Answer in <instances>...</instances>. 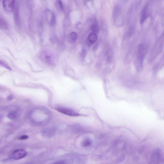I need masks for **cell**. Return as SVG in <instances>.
<instances>
[{
  "label": "cell",
  "mask_w": 164,
  "mask_h": 164,
  "mask_svg": "<svg viewBox=\"0 0 164 164\" xmlns=\"http://www.w3.org/2000/svg\"><path fill=\"white\" fill-rule=\"evenodd\" d=\"M40 57L42 61L49 65H55L58 60L56 54L50 50L43 49L41 52Z\"/></svg>",
  "instance_id": "cell-1"
},
{
  "label": "cell",
  "mask_w": 164,
  "mask_h": 164,
  "mask_svg": "<svg viewBox=\"0 0 164 164\" xmlns=\"http://www.w3.org/2000/svg\"><path fill=\"white\" fill-rule=\"evenodd\" d=\"M27 152L25 149H17L13 152L10 155V158L14 160L22 159L27 156Z\"/></svg>",
  "instance_id": "cell-2"
},
{
  "label": "cell",
  "mask_w": 164,
  "mask_h": 164,
  "mask_svg": "<svg viewBox=\"0 0 164 164\" xmlns=\"http://www.w3.org/2000/svg\"><path fill=\"white\" fill-rule=\"evenodd\" d=\"M56 110L58 112L66 115L71 116H78L80 115L78 113L75 112L70 108L58 107L56 108Z\"/></svg>",
  "instance_id": "cell-3"
},
{
  "label": "cell",
  "mask_w": 164,
  "mask_h": 164,
  "mask_svg": "<svg viewBox=\"0 0 164 164\" xmlns=\"http://www.w3.org/2000/svg\"><path fill=\"white\" fill-rule=\"evenodd\" d=\"M3 4L5 10L11 11L14 8L15 0H3Z\"/></svg>",
  "instance_id": "cell-4"
},
{
  "label": "cell",
  "mask_w": 164,
  "mask_h": 164,
  "mask_svg": "<svg viewBox=\"0 0 164 164\" xmlns=\"http://www.w3.org/2000/svg\"><path fill=\"white\" fill-rule=\"evenodd\" d=\"M145 54V49L143 45L139 46L137 52V59L140 64L142 63L143 58Z\"/></svg>",
  "instance_id": "cell-5"
},
{
  "label": "cell",
  "mask_w": 164,
  "mask_h": 164,
  "mask_svg": "<svg viewBox=\"0 0 164 164\" xmlns=\"http://www.w3.org/2000/svg\"><path fill=\"white\" fill-rule=\"evenodd\" d=\"M98 36L96 34L92 32L89 34L88 37V43L89 45H91L96 42Z\"/></svg>",
  "instance_id": "cell-6"
},
{
  "label": "cell",
  "mask_w": 164,
  "mask_h": 164,
  "mask_svg": "<svg viewBox=\"0 0 164 164\" xmlns=\"http://www.w3.org/2000/svg\"><path fill=\"white\" fill-rule=\"evenodd\" d=\"M93 142L91 139L86 138L83 140L81 143V146L84 147H88L92 145Z\"/></svg>",
  "instance_id": "cell-7"
},
{
  "label": "cell",
  "mask_w": 164,
  "mask_h": 164,
  "mask_svg": "<svg viewBox=\"0 0 164 164\" xmlns=\"http://www.w3.org/2000/svg\"><path fill=\"white\" fill-rule=\"evenodd\" d=\"M49 14V23L51 25H54L55 24L56 22V17L55 14L53 12H50Z\"/></svg>",
  "instance_id": "cell-8"
},
{
  "label": "cell",
  "mask_w": 164,
  "mask_h": 164,
  "mask_svg": "<svg viewBox=\"0 0 164 164\" xmlns=\"http://www.w3.org/2000/svg\"><path fill=\"white\" fill-rule=\"evenodd\" d=\"M19 116V113L17 111H13L9 113L7 115V116L9 118L12 120H14L16 119Z\"/></svg>",
  "instance_id": "cell-9"
},
{
  "label": "cell",
  "mask_w": 164,
  "mask_h": 164,
  "mask_svg": "<svg viewBox=\"0 0 164 164\" xmlns=\"http://www.w3.org/2000/svg\"><path fill=\"white\" fill-rule=\"evenodd\" d=\"M147 7H146L144 9L142 13L141 20H140V23L141 24H142L144 22L147 17Z\"/></svg>",
  "instance_id": "cell-10"
},
{
  "label": "cell",
  "mask_w": 164,
  "mask_h": 164,
  "mask_svg": "<svg viewBox=\"0 0 164 164\" xmlns=\"http://www.w3.org/2000/svg\"><path fill=\"white\" fill-rule=\"evenodd\" d=\"M91 29L92 33L96 34L98 33L99 32V27L96 22H95L92 24L91 26Z\"/></svg>",
  "instance_id": "cell-11"
},
{
  "label": "cell",
  "mask_w": 164,
  "mask_h": 164,
  "mask_svg": "<svg viewBox=\"0 0 164 164\" xmlns=\"http://www.w3.org/2000/svg\"><path fill=\"white\" fill-rule=\"evenodd\" d=\"M70 38L72 40L75 41L77 40L78 38L77 35L75 32H73L70 34Z\"/></svg>",
  "instance_id": "cell-12"
},
{
  "label": "cell",
  "mask_w": 164,
  "mask_h": 164,
  "mask_svg": "<svg viewBox=\"0 0 164 164\" xmlns=\"http://www.w3.org/2000/svg\"><path fill=\"white\" fill-rule=\"evenodd\" d=\"M0 65L1 66L4 67V68L6 69L7 70H9V71H11L12 70L11 68L9 66H8V65H7L6 64L3 62V61H0Z\"/></svg>",
  "instance_id": "cell-13"
},
{
  "label": "cell",
  "mask_w": 164,
  "mask_h": 164,
  "mask_svg": "<svg viewBox=\"0 0 164 164\" xmlns=\"http://www.w3.org/2000/svg\"><path fill=\"white\" fill-rule=\"evenodd\" d=\"M3 20H1V28L2 29H6L7 28V25L6 23Z\"/></svg>",
  "instance_id": "cell-14"
},
{
  "label": "cell",
  "mask_w": 164,
  "mask_h": 164,
  "mask_svg": "<svg viewBox=\"0 0 164 164\" xmlns=\"http://www.w3.org/2000/svg\"><path fill=\"white\" fill-rule=\"evenodd\" d=\"M87 51L86 49H82L81 55L83 58H84L87 55Z\"/></svg>",
  "instance_id": "cell-15"
},
{
  "label": "cell",
  "mask_w": 164,
  "mask_h": 164,
  "mask_svg": "<svg viewBox=\"0 0 164 164\" xmlns=\"http://www.w3.org/2000/svg\"><path fill=\"white\" fill-rule=\"evenodd\" d=\"M58 5L59 6V7L60 9L62 11H63L64 9V7L61 0H58Z\"/></svg>",
  "instance_id": "cell-16"
},
{
  "label": "cell",
  "mask_w": 164,
  "mask_h": 164,
  "mask_svg": "<svg viewBox=\"0 0 164 164\" xmlns=\"http://www.w3.org/2000/svg\"><path fill=\"white\" fill-rule=\"evenodd\" d=\"M29 138L28 136L27 135H24L22 136L21 137H20L19 138V140H27Z\"/></svg>",
  "instance_id": "cell-17"
},
{
  "label": "cell",
  "mask_w": 164,
  "mask_h": 164,
  "mask_svg": "<svg viewBox=\"0 0 164 164\" xmlns=\"http://www.w3.org/2000/svg\"><path fill=\"white\" fill-rule=\"evenodd\" d=\"M13 96L12 95H9V96H8V98H7V100L8 101L12 100L13 99Z\"/></svg>",
  "instance_id": "cell-18"
},
{
  "label": "cell",
  "mask_w": 164,
  "mask_h": 164,
  "mask_svg": "<svg viewBox=\"0 0 164 164\" xmlns=\"http://www.w3.org/2000/svg\"><path fill=\"white\" fill-rule=\"evenodd\" d=\"M90 1V0H84V1H85V2H87V1Z\"/></svg>",
  "instance_id": "cell-19"
}]
</instances>
